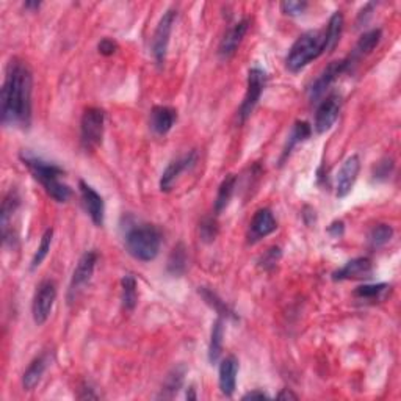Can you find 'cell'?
<instances>
[{"label": "cell", "mask_w": 401, "mask_h": 401, "mask_svg": "<svg viewBox=\"0 0 401 401\" xmlns=\"http://www.w3.org/2000/svg\"><path fill=\"white\" fill-rule=\"evenodd\" d=\"M32 71L17 58H11L5 72L0 97V113L5 126L27 129L32 122Z\"/></svg>", "instance_id": "obj_1"}, {"label": "cell", "mask_w": 401, "mask_h": 401, "mask_svg": "<svg viewBox=\"0 0 401 401\" xmlns=\"http://www.w3.org/2000/svg\"><path fill=\"white\" fill-rule=\"evenodd\" d=\"M21 160L54 201L66 202L72 196L69 185L61 182V176L65 174V171L58 165L46 162L44 158L36 157L35 154L28 151H24L21 154Z\"/></svg>", "instance_id": "obj_2"}, {"label": "cell", "mask_w": 401, "mask_h": 401, "mask_svg": "<svg viewBox=\"0 0 401 401\" xmlns=\"http://www.w3.org/2000/svg\"><path fill=\"white\" fill-rule=\"evenodd\" d=\"M326 54V36L325 30H309L300 36L290 47L286 58V66L288 71L298 72Z\"/></svg>", "instance_id": "obj_3"}, {"label": "cell", "mask_w": 401, "mask_h": 401, "mask_svg": "<svg viewBox=\"0 0 401 401\" xmlns=\"http://www.w3.org/2000/svg\"><path fill=\"white\" fill-rule=\"evenodd\" d=\"M160 245H162V234L152 224H133L126 232L127 252L137 261H154L158 256Z\"/></svg>", "instance_id": "obj_4"}, {"label": "cell", "mask_w": 401, "mask_h": 401, "mask_svg": "<svg viewBox=\"0 0 401 401\" xmlns=\"http://www.w3.org/2000/svg\"><path fill=\"white\" fill-rule=\"evenodd\" d=\"M104 129H106V113L97 107L86 108L80 122V143L83 149L95 151L102 143Z\"/></svg>", "instance_id": "obj_5"}, {"label": "cell", "mask_w": 401, "mask_h": 401, "mask_svg": "<svg viewBox=\"0 0 401 401\" xmlns=\"http://www.w3.org/2000/svg\"><path fill=\"white\" fill-rule=\"evenodd\" d=\"M265 85H267V72L261 67H251L248 72V85H246V95L240 106L238 116L240 121H246L251 116V113L254 112L256 106L261 101V96L265 90Z\"/></svg>", "instance_id": "obj_6"}, {"label": "cell", "mask_w": 401, "mask_h": 401, "mask_svg": "<svg viewBox=\"0 0 401 401\" xmlns=\"http://www.w3.org/2000/svg\"><path fill=\"white\" fill-rule=\"evenodd\" d=\"M55 300H57V284L51 279L42 281L36 288L32 303V316L36 325L41 326L47 322L54 309Z\"/></svg>", "instance_id": "obj_7"}, {"label": "cell", "mask_w": 401, "mask_h": 401, "mask_svg": "<svg viewBox=\"0 0 401 401\" xmlns=\"http://www.w3.org/2000/svg\"><path fill=\"white\" fill-rule=\"evenodd\" d=\"M177 17L176 10H168L162 16V19L158 21V26L154 32L152 38V55L154 60L158 66L165 65L166 54H168V46H170V36L172 32V26H174V21Z\"/></svg>", "instance_id": "obj_8"}, {"label": "cell", "mask_w": 401, "mask_h": 401, "mask_svg": "<svg viewBox=\"0 0 401 401\" xmlns=\"http://www.w3.org/2000/svg\"><path fill=\"white\" fill-rule=\"evenodd\" d=\"M348 67H350L348 58L331 61V63L326 66L322 72H320V76L313 80V83L311 85V88H309L311 101L317 102L318 99H322L325 96V92L329 90V86L334 83L336 80L348 69Z\"/></svg>", "instance_id": "obj_9"}, {"label": "cell", "mask_w": 401, "mask_h": 401, "mask_svg": "<svg viewBox=\"0 0 401 401\" xmlns=\"http://www.w3.org/2000/svg\"><path fill=\"white\" fill-rule=\"evenodd\" d=\"M97 262V252L95 251H86L85 254L79 259V262L74 268V273L71 277L69 284V292H67V300L74 301L76 300L77 293L82 290L86 284L91 281L92 273H95Z\"/></svg>", "instance_id": "obj_10"}, {"label": "cell", "mask_w": 401, "mask_h": 401, "mask_svg": "<svg viewBox=\"0 0 401 401\" xmlns=\"http://www.w3.org/2000/svg\"><path fill=\"white\" fill-rule=\"evenodd\" d=\"M341 108H342V96L337 95V92H331V95L323 99L322 104H320L317 108L316 122H313V127H316L317 133L328 132L329 129L334 126L338 115H341Z\"/></svg>", "instance_id": "obj_11"}, {"label": "cell", "mask_w": 401, "mask_h": 401, "mask_svg": "<svg viewBox=\"0 0 401 401\" xmlns=\"http://www.w3.org/2000/svg\"><path fill=\"white\" fill-rule=\"evenodd\" d=\"M79 190L80 196H82L85 211L90 215L92 223L99 227L104 226V220H106V202H104L102 196L85 181L79 182Z\"/></svg>", "instance_id": "obj_12"}, {"label": "cell", "mask_w": 401, "mask_h": 401, "mask_svg": "<svg viewBox=\"0 0 401 401\" xmlns=\"http://www.w3.org/2000/svg\"><path fill=\"white\" fill-rule=\"evenodd\" d=\"M196 158H197V152L191 151L188 154H185V156L182 157L172 160V162L166 166L162 177H160V190H162L163 193H168V191H171L172 187H174V183L177 182V179L181 177L182 172L193 168L196 163Z\"/></svg>", "instance_id": "obj_13"}, {"label": "cell", "mask_w": 401, "mask_h": 401, "mask_svg": "<svg viewBox=\"0 0 401 401\" xmlns=\"http://www.w3.org/2000/svg\"><path fill=\"white\" fill-rule=\"evenodd\" d=\"M361 171V158L359 156H350L345 160L341 171L337 174V182H336V195L337 197H345L350 195L351 188L354 187V183L357 181V176H359Z\"/></svg>", "instance_id": "obj_14"}, {"label": "cell", "mask_w": 401, "mask_h": 401, "mask_svg": "<svg viewBox=\"0 0 401 401\" xmlns=\"http://www.w3.org/2000/svg\"><path fill=\"white\" fill-rule=\"evenodd\" d=\"M373 275V265L368 257H356L343 265L342 268L332 273L334 281H354L368 279Z\"/></svg>", "instance_id": "obj_15"}, {"label": "cell", "mask_w": 401, "mask_h": 401, "mask_svg": "<svg viewBox=\"0 0 401 401\" xmlns=\"http://www.w3.org/2000/svg\"><path fill=\"white\" fill-rule=\"evenodd\" d=\"M248 28H249V19L248 17H245V19L234 24V26L227 30L224 38L221 40L220 47H218L220 58L227 60L237 52V49L240 44H242L246 32H248Z\"/></svg>", "instance_id": "obj_16"}, {"label": "cell", "mask_w": 401, "mask_h": 401, "mask_svg": "<svg viewBox=\"0 0 401 401\" xmlns=\"http://www.w3.org/2000/svg\"><path fill=\"white\" fill-rule=\"evenodd\" d=\"M276 229L277 223L273 212H271L270 208H259L249 223L248 238L251 243H254L259 242L261 238L268 237L270 234H273Z\"/></svg>", "instance_id": "obj_17"}, {"label": "cell", "mask_w": 401, "mask_h": 401, "mask_svg": "<svg viewBox=\"0 0 401 401\" xmlns=\"http://www.w3.org/2000/svg\"><path fill=\"white\" fill-rule=\"evenodd\" d=\"M238 359L236 356H227L220 363V388L226 397H232L237 387Z\"/></svg>", "instance_id": "obj_18"}, {"label": "cell", "mask_w": 401, "mask_h": 401, "mask_svg": "<svg viewBox=\"0 0 401 401\" xmlns=\"http://www.w3.org/2000/svg\"><path fill=\"white\" fill-rule=\"evenodd\" d=\"M176 120H177V112L174 108L166 107V106H156L151 110L149 124L154 133L165 135L171 131Z\"/></svg>", "instance_id": "obj_19"}, {"label": "cell", "mask_w": 401, "mask_h": 401, "mask_svg": "<svg viewBox=\"0 0 401 401\" xmlns=\"http://www.w3.org/2000/svg\"><path fill=\"white\" fill-rule=\"evenodd\" d=\"M21 204V197L17 195L16 190H11L10 193L5 196V199L2 202V212H0V226H2V237L3 243L8 242L10 238V227L11 221H13V215L16 213L17 208Z\"/></svg>", "instance_id": "obj_20"}, {"label": "cell", "mask_w": 401, "mask_h": 401, "mask_svg": "<svg viewBox=\"0 0 401 401\" xmlns=\"http://www.w3.org/2000/svg\"><path fill=\"white\" fill-rule=\"evenodd\" d=\"M49 366V354L44 353L30 362L26 372L22 375V387L24 391H33V388L40 384L42 375L47 370Z\"/></svg>", "instance_id": "obj_21"}, {"label": "cell", "mask_w": 401, "mask_h": 401, "mask_svg": "<svg viewBox=\"0 0 401 401\" xmlns=\"http://www.w3.org/2000/svg\"><path fill=\"white\" fill-rule=\"evenodd\" d=\"M381 38H382V32L379 28H373V30H370V32L363 33L359 38V41H357L354 51H353V54H351V57L348 58L350 66L356 63L357 60H361L362 57H367L368 54H372L375 49L378 47V44L381 42Z\"/></svg>", "instance_id": "obj_22"}, {"label": "cell", "mask_w": 401, "mask_h": 401, "mask_svg": "<svg viewBox=\"0 0 401 401\" xmlns=\"http://www.w3.org/2000/svg\"><path fill=\"white\" fill-rule=\"evenodd\" d=\"M311 133H312V127H311L309 122H306V121H296L293 129H292V132H290V135H288L287 145H286V147H284V152H282V157H281V163L290 156V154H292V151L295 149L296 146H298L300 143H303L304 140L309 138Z\"/></svg>", "instance_id": "obj_23"}, {"label": "cell", "mask_w": 401, "mask_h": 401, "mask_svg": "<svg viewBox=\"0 0 401 401\" xmlns=\"http://www.w3.org/2000/svg\"><path fill=\"white\" fill-rule=\"evenodd\" d=\"M223 338H224V323L223 317H218L212 325L211 343H208V361L217 363L223 353Z\"/></svg>", "instance_id": "obj_24"}, {"label": "cell", "mask_w": 401, "mask_h": 401, "mask_svg": "<svg viewBox=\"0 0 401 401\" xmlns=\"http://www.w3.org/2000/svg\"><path fill=\"white\" fill-rule=\"evenodd\" d=\"M343 30V15L341 11H336L334 15L331 16V19L328 22V26L325 28V36H326V54H329L337 47L338 41H341Z\"/></svg>", "instance_id": "obj_25"}, {"label": "cell", "mask_w": 401, "mask_h": 401, "mask_svg": "<svg viewBox=\"0 0 401 401\" xmlns=\"http://www.w3.org/2000/svg\"><path fill=\"white\" fill-rule=\"evenodd\" d=\"M121 301L122 307L127 312H132L138 303V290L137 281L132 275H126L121 281Z\"/></svg>", "instance_id": "obj_26"}, {"label": "cell", "mask_w": 401, "mask_h": 401, "mask_svg": "<svg viewBox=\"0 0 401 401\" xmlns=\"http://www.w3.org/2000/svg\"><path fill=\"white\" fill-rule=\"evenodd\" d=\"M236 183H237V177L234 174H229L223 182H221L217 199H215V213L217 215H220L227 206H229V202L234 196V191H236Z\"/></svg>", "instance_id": "obj_27"}, {"label": "cell", "mask_w": 401, "mask_h": 401, "mask_svg": "<svg viewBox=\"0 0 401 401\" xmlns=\"http://www.w3.org/2000/svg\"><path fill=\"white\" fill-rule=\"evenodd\" d=\"M199 295L204 298L206 303L212 307V309H215L218 312V316L220 317H226V318H232V320H237V316H236V312H234L229 306L226 304V301H223L220 298V296L212 292L211 288H206V287H202L199 288Z\"/></svg>", "instance_id": "obj_28"}, {"label": "cell", "mask_w": 401, "mask_h": 401, "mask_svg": "<svg viewBox=\"0 0 401 401\" xmlns=\"http://www.w3.org/2000/svg\"><path fill=\"white\" fill-rule=\"evenodd\" d=\"M391 286L388 284H372V286H361L354 290V296L363 301H379L384 300Z\"/></svg>", "instance_id": "obj_29"}, {"label": "cell", "mask_w": 401, "mask_h": 401, "mask_svg": "<svg viewBox=\"0 0 401 401\" xmlns=\"http://www.w3.org/2000/svg\"><path fill=\"white\" fill-rule=\"evenodd\" d=\"M185 268H187V249L182 243H179L168 259V271L174 276H181Z\"/></svg>", "instance_id": "obj_30"}, {"label": "cell", "mask_w": 401, "mask_h": 401, "mask_svg": "<svg viewBox=\"0 0 401 401\" xmlns=\"http://www.w3.org/2000/svg\"><path fill=\"white\" fill-rule=\"evenodd\" d=\"M393 237V229L388 224H378L375 226L368 234V243L372 248H381V246L387 245Z\"/></svg>", "instance_id": "obj_31"}, {"label": "cell", "mask_w": 401, "mask_h": 401, "mask_svg": "<svg viewBox=\"0 0 401 401\" xmlns=\"http://www.w3.org/2000/svg\"><path fill=\"white\" fill-rule=\"evenodd\" d=\"M52 238H54V231L52 229H47L44 234H42L41 237V243L38 246V249H36L35 256L32 259V265H30V270H36L40 267V265L44 262V259L47 257L49 251H51V246H52Z\"/></svg>", "instance_id": "obj_32"}, {"label": "cell", "mask_w": 401, "mask_h": 401, "mask_svg": "<svg viewBox=\"0 0 401 401\" xmlns=\"http://www.w3.org/2000/svg\"><path fill=\"white\" fill-rule=\"evenodd\" d=\"M199 234L201 238L204 240L206 243H212L218 236V224L213 218H204L199 224Z\"/></svg>", "instance_id": "obj_33"}, {"label": "cell", "mask_w": 401, "mask_h": 401, "mask_svg": "<svg viewBox=\"0 0 401 401\" xmlns=\"http://www.w3.org/2000/svg\"><path fill=\"white\" fill-rule=\"evenodd\" d=\"M282 256V252H281V248H277V246H271V248L268 251H265V254L261 257V261H259V263H261V267L263 270H273L277 262H279V259Z\"/></svg>", "instance_id": "obj_34"}, {"label": "cell", "mask_w": 401, "mask_h": 401, "mask_svg": "<svg viewBox=\"0 0 401 401\" xmlns=\"http://www.w3.org/2000/svg\"><path fill=\"white\" fill-rule=\"evenodd\" d=\"M393 171V160L392 158H382L381 162L376 163L373 168V177L376 181H387Z\"/></svg>", "instance_id": "obj_35"}, {"label": "cell", "mask_w": 401, "mask_h": 401, "mask_svg": "<svg viewBox=\"0 0 401 401\" xmlns=\"http://www.w3.org/2000/svg\"><path fill=\"white\" fill-rule=\"evenodd\" d=\"M307 7H309L307 2H296V0H287V2L281 3L282 13L287 16H293V17L303 15Z\"/></svg>", "instance_id": "obj_36"}, {"label": "cell", "mask_w": 401, "mask_h": 401, "mask_svg": "<svg viewBox=\"0 0 401 401\" xmlns=\"http://www.w3.org/2000/svg\"><path fill=\"white\" fill-rule=\"evenodd\" d=\"M97 51L99 54L106 55V57H110V55H113L116 51H118V44L113 40L110 38H104L101 42L97 44Z\"/></svg>", "instance_id": "obj_37"}, {"label": "cell", "mask_w": 401, "mask_h": 401, "mask_svg": "<svg viewBox=\"0 0 401 401\" xmlns=\"http://www.w3.org/2000/svg\"><path fill=\"white\" fill-rule=\"evenodd\" d=\"M343 231H345L343 221H334V223H332V224L328 227V232H329L331 236L334 237V238L342 237V236H343Z\"/></svg>", "instance_id": "obj_38"}, {"label": "cell", "mask_w": 401, "mask_h": 401, "mask_svg": "<svg viewBox=\"0 0 401 401\" xmlns=\"http://www.w3.org/2000/svg\"><path fill=\"white\" fill-rule=\"evenodd\" d=\"M265 398H268V395L263 393L262 391L249 392V393H246L245 397H243V400H265Z\"/></svg>", "instance_id": "obj_39"}, {"label": "cell", "mask_w": 401, "mask_h": 401, "mask_svg": "<svg viewBox=\"0 0 401 401\" xmlns=\"http://www.w3.org/2000/svg\"><path fill=\"white\" fill-rule=\"evenodd\" d=\"M277 398L279 400H298V395H295L293 392H290L288 388H286V391H282L279 395H277Z\"/></svg>", "instance_id": "obj_40"}, {"label": "cell", "mask_w": 401, "mask_h": 401, "mask_svg": "<svg viewBox=\"0 0 401 401\" xmlns=\"http://www.w3.org/2000/svg\"><path fill=\"white\" fill-rule=\"evenodd\" d=\"M40 2H27L26 5H24V7L26 8H33V10H38L40 8Z\"/></svg>", "instance_id": "obj_41"}, {"label": "cell", "mask_w": 401, "mask_h": 401, "mask_svg": "<svg viewBox=\"0 0 401 401\" xmlns=\"http://www.w3.org/2000/svg\"><path fill=\"white\" fill-rule=\"evenodd\" d=\"M187 398L188 400H196V393H195L193 387H190V392H187Z\"/></svg>", "instance_id": "obj_42"}]
</instances>
